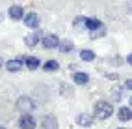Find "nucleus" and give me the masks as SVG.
<instances>
[{
    "label": "nucleus",
    "instance_id": "5",
    "mask_svg": "<svg viewBox=\"0 0 132 129\" xmlns=\"http://www.w3.org/2000/svg\"><path fill=\"white\" fill-rule=\"evenodd\" d=\"M7 15H10V19H13V21H21V19H24V10H22V6L15 4V6H10Z\"/></svg>",
    "mask_w": 132,
    "mask_h": 129
},
{
    "label": "nucleus",
    "instance_id": "14",
    "mask_svg": "<svg viewBox=\"0 0 132 129\" xmlns=\"http://www.w3.org/2000/svg\"><path fill=\"white\" fill-rule=\"evenodd\" d=\"M61 53H71V51L75 49L73 45V41H69V39H63V41H60V47H58Z\"/></svg>",
    "mask_w": 132,
    "mask_h": 129
},
{
    "label": "nucleus",
    "instance_id": "17",
    "mask_svg": "<svg viewBox=\"0 0 132 129\" xmlns=\"http://www.w3.org/2000/svg\"><path fill=\"white\" fill-rule=\"evenodd\" d=\"M58 67H60V64L56 62V60H48V62L43 64V69H45V71H56Z\"/></svg>",
    "mask_w": 132,
    "mask_h": 129
},
{
    "label": "nucleus",
    "instance_id": "12",
    "mask_svg": "<svg viewBox=\"0 0 132 129\" xmlns=\"http://www.w3.org/2000/svg\"><path fill=\"white\" fill-rule=\"evenodd\" d=\"M101 26H104V24H102V23H101L99 19H95V17H89V19H86V30L93 32V30L101 28Z\"/></svg>",
    "mask_w": 132,
    "mask_h": 129
},
{
    "label": "nucleus",
    "instance_id": "20",
    "mask_svg": "<svg viewBox=\"0 0 132 129\" xmlns=\"http://www.w3.org/2000/svg\"><path fill=\"white\" fill-rule=\"evenodd\" d=\"M125 90H132V79H127L125 81V86H123Z\"/></svg>",
    "mask_w": 132,
    "mask_h": 129
},
{
    "label": "nucleus",
    "instance_id": "25",
    "mask_svg": "<svg viewBox=\"0 0 132 129\" xmlns=\"http://www.w3.org/2000/svg\"><path fill=\"white\" fill-rule=\"evenodd\" d=\"M0 21H2V13H0Z\"/></svg>",
    "mask_w": 132,
    "mask_h": 129
},
{
    "label": "nucleus",
    "instance_id": "18",
    "mask_svg": "<svg viewBox=\"0 0 132 129\" xmlns=\"http://www.w3.org/2000/svg\"><path fill=\"white\" fill-rule=\"evenodd\" d=\"M104 36H106V26H101V28H97V30L91 32L93 39H99V38H104Z\"/></svg>",
    "mask_w": 132,
    "mask_h": 129
},
{
    "label": "nucleus",
    "instance_id": "7",
    "mask_svg": "<svg viewBox=\"0 0 132 129\" xmlns=\"http://www.w3.org/2000/svg\"><path fill=\"white\" fill-rule=\"evenodd\" d=\"M22 21H24V24H26L28 28H37V26H39V15L34 13V11H32V13H26Z\"/></svg>",
    "mask_w": 132,
    "mask_h": 129
},
{
    "label": "nucleus",
    "instance_id": "22",
    "mask_svg": "<svg viewBox=\"0 0 132 129\" xmlns=\"http://www.w3.org/2000/svg\"><path fill=\"white\" fill-rule=\"evenodd\" d=\"M128 105H130V109H132V96H130V101H128Z\"/></svg>",
    "mask_w": 132,
    "mask_h": 129
},
{
    "label": "nucleus",
    "instance_id": "24",
    "mask_svg": "<svg viewBox=\"0 0 132 129\" xmlns=\"http://www.w3.org/2000/svg\"><path fill=\"white\" fill-rule=\"evenodd\" d=\"M0 129H6V127H4V125H0Z\"/></svg>",
    "mask_w": 132,
    "mask_h": 129
},
{
    "label": "nucleus",
    "instance_id": "19",
    "mask_svg": "<svg viewBox=\"0 0 132 129\" xmlns=\"http://www.w3.org/2000/svg\"><path fill=\"white\" fill-rule=\"evenodd\" d=\"M123 90H125V88H121V86H116V88L112 90V99L119 101V99L123 97Z\"/></svg>",
    "mask_w": 132,
    "mask_h": 129
},
{
    "label": "nucleus",
    "instance_id": "6",
    "mask_svg": "<svg viewBox=\"0 0 132 129\" xmlns=\"http://www.w3.org/2000/svg\"><path fill=\"white\" fill-rule=\"evenodd\" d=\"M43 45L47 49H56V47H60V38L56 34H47V36L43 38Z\"/></svg>",
    "mask_w": 132,
    "mask_h": 129
},
{
    "label": "nucleus",
    "instance_id": "9",
    "mask_svg": "<svg viewBox=\"0 0 132 129\" xmlns=\"http://www.w3.org/2000/svg\"><path fill=\"white\" fill-rule=\"evenodd\" d=\"M41 36H43L41 30H36L34 34H28V36L24 38V43H26L28 47H36L37 43H39V39H41Z\"/></svg>",
    "mask_w": 132,
    "mask_h": 129
},
{
    "label": "nucleus",
    "instance_id": "8",
    "mask_svg": "<svg viewBox=\"0 0 132 129\" xmlns=\"http://www.w3.org/2000/svg\"><path fill=\"white\" fill-rule=\"evenodd\" d=\"M41 129H58V122L54 116H43L41 118Z\"/></svg>",
    "mask_w": 132,
    "mask_h": 129
},
{
    "label": "nucleus",
    "instance_id": "23",
    "mask_svg": "<svg viewBox=\"0 0 132 129\" xmlns=\"http://www.w3.org/2000/svg\"><path fill=\"white\" fill-rule=\"evenodd\" d=\"M2 66H4V62H2V58H0V67H2Z\"/></svg>",
    "mask_w": 132,
    "mask_h": 129
},
{
    "label": "nucleus",
    "instance_id": "10",
    "mask_svg": "<svg viewBox=\"0 0 132 129\" xmlns=\"http://www.w3.org/2000/svg\"><path fill=\"white\" fill-rule=\"evenodd\" d=\"M117 118H119V122H130L132 120V109L130 107H121L117 110Z\"/></svg>",
    "mask_w": 132,
    "mask_h": 129
},
{
    "label": "nucleus",
    "instance_id": "16",
    "mask_svg": "<svg viewBox=\"0 0 132 129\" xmlns=\"http://www.w3.org/2000/svg\"><path fill=\"white\" fill-rule=\"evenodd\" d=\"M80 58L84 60V62H91V60H95V53L89 49H82L80 51Z\"/></svg>",
    "mask_w": 132,
    "mask_h": 129
},
{
    "label": "nucleus",
    "instance_id": "15",
    "mask_svg": "<svg viewBox=\"0 0 132 129\" xmlns=\"http://www.w3.org/2000/svg\"><path fill=\"white\" fill-rule=\"evenodd\" d=\"M6 67H7V71H11V73H15V71H19L21 69V67H22V64L19 62V60H10V62H7L6 64Z\"/></svg>",
    "mask_w": 132,
    "mask_h": 129
},
{
    "label": "nucleus",
    "instance_id": "4",
    "mask_svg": "<svg viewBox=\"0 0 132 129\" xmlns=\"http://www.w3.org/2000/svg\"><path fill=\"white\" fill-rule=\"evenodd\" d=\"M21 64H24L28 69H37V67L41 66V62H39V58H36V56H19L17 58Z\"/></svg>",
    "mask_w": 132,
    "mask_h": 129
},
{
    "label": "nucleus",
    "instance_id": "3",
    "mask_svg": "<svg viewBox=\"0 0 132 129\" xmlns=\"http://www.w3.org/2000/svg\"><path fill=\"white\" fill-rule=\"evenodd\" d=\"M36 125H37V122L32 114H21V118H19V127L21 129H36Z\"/></svg>",
    "mask_w": 132,
    "mask_h": 129
},
{
    "label": "nucleus",
    "instance_id": "1",
    "mask_svg": "<svg viewBox=\"0 0 132 129\" xmlns=\"http://www.w3.org/2000/svg\"><path fill=\"white\" fill-rule=\"evenodd\" d=\"M113 114V105L110 101H97L93 105V116L97 120H106Z\"/></svg>",
    "mask_w": 132,
    "mask_h": 129
},
{
    "label": "nucleus",
    "instance_id": "13",
    "mask_svg": "<svg viewBox=\"0 0 132 129\" xmlns=\"http://www.w3.org/2000/svg\"><path fill=\"white\" fill-rule=\"evenodd\" d=\"M76 124L87 127V125H91V124H93V118H91L89 114H86V112H80V114L76 116Z\"/></svg>",
    "mask_w": 132,
    "mask_h": 129
},
{
    "label": "nucleus",
    "instance_id": "2",
    "mask_svg": "<svg viewBox=\"0 0 132 129\" xmlns=\"http://www.w3.org/2000/svg\"><path fill=\"white\" fill-rule=\"evenodd\" d=\"M17 110H19L21 114H32V110L36 109V101H34L30 96H21L19 99H17Z\"/></svg>",
    "mask_w": 132,
    "mask_h": 129
},
{
    "label": "nucleus",
    "instance_id": "21",
    "mask_svg": "<svg viewBox=\"0 0 132 129\" xmlns=\"http://www.w3.org/2000/svg\"><path fill=\"white\" fill-rule=\"evenodd\" d=\"M127 64H130V66H132V53H130V54H127Z\"/></svg>",
    "mask_w": 132,
    "mask_h": 129
},
{
    "label": "nucleus",
    "instance_id": "11",
    "mask_svg": "<svg viewBox=\"0 0 132 129\" xmlns=\"http://www.w3.org/2000/svg\"><path fill=\"white\" fill-rule=\"evenodd\" d=\"M73 81H75L76 84L84 86V84H87V82H89V75H87V73H84V71H76V73L73 75Z\"/></svg>",
    "mask_w": 132,
    "mask_h": 129
}]
</instances>
